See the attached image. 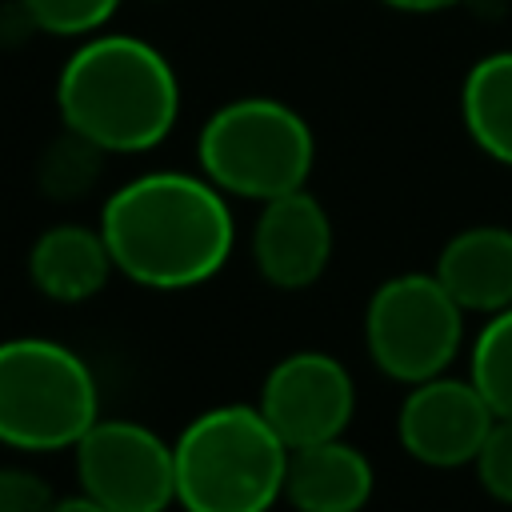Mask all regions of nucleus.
<instances>
[{"label": "nucleus", "instance_id": "nucleus-1", "mask_svg": "<svg viewBox=\"0 0 512 512\" xmlns=\"http://www.w3.org/2000/svg\"><path fill=\"white\" fill-rule=\"evenodd\" d=\"M100 232L120 276L152 292L212 280L236 244L228 196L204 172L156 168L124 180L100 208Z\"/></svg>", "mask_w": 512, "mask_h": 512}, {"label": "nucleus", "instance_id": "nucleus-2", "mask_svg": "<svg viewBox=\"0 0 512 512\" xmlns=\"http://www.w3.org/2000/svg\"><path fill=\"white\" fill-rule=\"evenodd\" d=\"M60 124L108 156H140L164 144L180 120V76L144 36H84L56 76Z\"/></svg>", "mask_w": 512, "mask_h": 512}, {"label": "nucleus", "instance_id": "nucleus-3", "mask_svg": "<svg viewBox=\"0 0 512 512\" xmlns=\"http://www.w3.org/2000/svg\"><path fill=\"white\" fill-rule=\"evenodd\" d=\"M172 452L180 512H272L284 500L288 444L256 404L196 412Z\"/></svg>", "mask_w": 512, "mask_h": 512}, {"label": "nucleus", "instance_id": "nucleus-4", "mask_svg": "<svg viewBox=\"0 0 512 512\" xmlns=\"http://www.w3.org/2000/svg\"><path fill=\"white\" fill-rule=\"evenodd\" d=\"M196 164L228 200L264 204L308 188L316 136L292 104L276 96H236L200 124Z\"/></svg>", "mask_w": 512, "mask_h": 512}, {"label": "nucleus", "instance_id": "nucleus-5", "mask_svg": "<svg viewBox=\"0 0 512 512\" xmlns=\"http://www.w3.org/2000/svg\"><path fill=\"white\" fill-rule=\"evenodd\" d=\"M100 420V384L88 360L48 336L0 340V444L64 452Z\"/></svg>", "mask_w": 512, "mask_h": 512}, {"label": "nucleus", "instance_id": "nucleus-6", "mask_svg": "<svg viewBox=\"0 0 512 512\" xmlns=\"http://www.w3.org/2000/svg\"><path fill=\"white\" fill-rule=\"evenodd\" d=\"M464 308L436 272H400L376 284L364 308V344L372 364L396 384H420L456 360L464 344Z\"/></svg>", "mask_w": 512, "mask_h": 512}, {"label": "nucleus", "instance_id": "nucleus-7", "mask_svg": "<svg viewBox=\"0 0 512 512\" xmlns=\"http://www.w3.org/2000/svg\"><path fill=\"white\" fill-rule=\"evenodd\" d=\"M80 492L112 512H168L176 504L172 444L128 416H100L76 440Z\"/></svg>", "mask_w": 512, "mask_h": 512}, {"label": "nucleus", "instance_id": "nucleus-8", "mask_svg": "<svg viewBox=\"0 0 512 512\" xmlns=\"http://www.w3.org/2000/svg\"><path fill=\"white\" fill-rule=\"evenodd\" d=\"M256 408L288 448L320 444L344 436V428L352 424L356 384L352 372L332 352L300 348L268 368Z\"/></svg>", "mask_w": 512, "mask_h": 512}, {"label": "nucleus", "instance_id": "nucleus-9", "mask_svg": "<svg viewBox=\"0 0 512 512\" xmlns=\"http://www.w3.org/2000/svg\"><path fill=\"white\" fill-rule=\"evenodd\" d=\"M492 420L496 412L468 376L460 380L440 372L408 384L396 412V436L400 448L428 468H464L476 460Z\"/></svg>", "mask_w": 512, "mask_h": 512}, {"label": "nucleus", "instance_id": "nucleus-10", "mask_svg": "<svg viewBox=\"0 0 512 512\" xmlns=\"http://www.w3.org/2000/svg\"><path fill=\"white\" fill-rule=\"evenodd\" d=\"M332 260V216L308 192H284L264 200L252 224V264L256 272L284 292L312 288Z\"/></svg>", "mask_w": 512, "mask_h": 512}, {"label": "nucleus", "instance_id": "nucleus-11", "mask_svg": "<svg viewBox=\"0 0 512 512\" xmlns=\"http://www.w3.org/2000/svg\"><path fill=\"white\" fill-rule=\"evenodd\" d=\"M372 460L344 436L288 448L284 504L296 512H360L372 500Z\"/></svg>", "mask_w": 512, "mask_h": 512}, {"label": "nucleus", "instance_id": "nucleus-12", "mask_svg": "<svg viewBox=\"0 0 512 512\" xmlns=\"http://www.w3.org/2000/svg\"><path fill=\"white\" fill-rule=\"evenodd\" d=\"M432 272L464 312L492 316L500 308H512V228H460L440 248Z\"/></svg>", "mask_w": 512, "mask_h": 512}, {"label": "nucleus", "instance_id": "nucleus-13", "mask_svg": "<svg viewBox=\"0 0 512 512\" xmlns=\"http://www.w3.org/2000/svg\"><path fill=\"white\" fill-rule=\"evenodd\" d=\"M116 272L100 224H52L28 248L32 288L56 304H84L108 288Z\"/></svg>", "mask_w": 512, "mask_h": 512}, {"label": "nucleus", "instance_id": "nucleus-14", "mask_svg": "<svg viewBox=\"0 0 512 512\" xmlns=\"http://www.w3.org/2000/svg\"><path fill=\"white\" fill-rule=\"evenodd\" d=\"M460 120L488 160L512 168V48L488 52L464 72Z\"/></svg>", "mask_w": 512, "mask_h": 512}, {"label": "nucleus", "instance_id": "nucleus-15", "mask_svg": "<svg viewBox=\"0 0 512 512\" xmlns=\"http://www.w3.org/2000/svg\"><path fill=\"white\" fill-rule=\"evenodd\" d=\"M468 380L480 388L496 416H512V308L484 320L468 352Z\"/></svg>", "mask_w": 512, "mask_h": 512}, {"label": "nucleus", "instance_id": "nucleus-16", "mask_svg": "<svg viewBox=\"0 0 512 512\" xmlns=\"http://www.w3.org/2000/svg\"><path fill=\"white\" fill-rule=\"evenodd\" d=\"M108 152H100L92 140L76 136V132H60L36 160V184L44 196L52 200H76L84 196L96 176H100V164H104Z\"/></svg>", "mask_w": 512, "mask_h": 512}, {"label": "nucleus", "instance_id": "nucleus-17", "mask_svg": "<svg viewBox=\"0 0 512 512\" xmlns=\"http://www.w3.org/2000/svg\"><path fill=\"white\" fill-rule=\"evenodd\" d=\"M124 0H20L36 32L60 36V40H84L108 28Z\"/></svg>", "mask_w": 512, "mask_h": 512}, {"label": "nucleus", "instance_id": "nucleus-18", "mask_svg": "<svg viewBox=\"0 0 512 512\" xmlns=\"http://www.w3.org/2000/svg\"><path fill=\"white\" fill-rule=\"evenodd\" d=\"M472 468H476L480 488L492 500L512 504V416H496L492 420V428H488Z\"/></svg>", "mask_w": 512, "mask_h": 512}, {"label": "nucleus", "instance_id": "nucleus-19", "mask_svg": "<svg viewBox=\"0 0 512 512\" xmlns=\"http://www.w3.org/2000/svg\"><path fill=\"white\" fill-rule=\"evenodd\" d=\"M56 492L48 480L20 464H0V512H52Z\"/></svg>", "mask_w": 512, "mask_h": 512}, {"label": "nucleus", "instance_id": "nucleus-20", "mask_svg": "<svg viewBox=\"0 0 512 512\" xmlns=\"http://www.w3.org/2000/svg\"><path fill=\"white\" fill-rule=\"evenodd\" d=\"M380 4L392 12H404V16H436V12L460 8L464 0H380Z\"/></svg>", "mask_w": 512, "mask_h": 512}, {"label": "nucleus", "instance_id": "nucleus-21", "mask_svg": "<svg viewBox=\"0 0 512 512\" xmlns=\"http://www.w3.org/2000/svg\"><path fill=\"white\" fill-rule=\"evenodd\" d=\"M52 512H112V508H104V504H96L92 496H64V500H56L52 504Z\"/></svg>", "mask_w": 512, "mask_h": 512}]
</instances>
